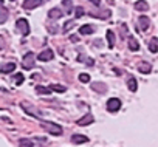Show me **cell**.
I'll use <instances>...</instances> for the list:
<instances>
[{"label":"cell","mask_w":158,"mask_h":147,"mask_svg":"<svg viewBox=\"0 0 158 147\" xmlns=\"http://www.w3.org/2000/svg\"><path fill=\"white\" fill-rule=\"evenodd\" d=\"M133 6H135V10H136V11H143V13L149 10V3L146 2V0H138V2H135V5H133Z\"/></svg>","instance_id":"4fadbf2b"},{"label":"cell","mask_w":158,"mask_h":147,"mask_svg":"<svg viewBox=\"0 0 158 147\" xmlns=\"http://www.w3.org/2000/svg\"><path fill=\"white\" fill-rule=\"evenodd\" d=\"M22 67H23L25 70H31V68L34 67V54H33L31 51H30V53H27V54L23 56Z\"/></svg>","instance_id":"277c9868"},{"label":"cell","mask_w":158,"mask_h":147,"mask_svg":"<svg viewBox=\"0 0 158 147\" xmlns=\"http://www.w3.org/2000/svg\"><path fill=\"white\" fill-rule=\"evenodd\" d=\"M36 92H37L39 95H50L53 90H51L50 87H40V85H39V87H36Z\"/></svg>","instance_id":"7402d4cb"},{"label":"cell","mask_w":158,"mask_h":147,"mask_svg":"<svg viewBox=\"0 0 158 147\" xmlns=\"http://www.w3.org/2000/svg\"><path fill=\"white\" fill-rule=\"evenodd\" d=\"M127 43H129V50L130 51H138L139 50V43L133 36H127Z\"/></svg>","instance_id":"30bf717a"},{"label":"cell","mask_w":158,"mask_h":147,"mask_svg":"<svg viewBox=\"0 0 158 147\" xmlns=\"http://www.w3.org/2000/svg\"><path fill=\"white\" fill-rule=\"evenodd\" d=\"M14 70H16V63L14 62H8V63H5L2 67V73H3V75H10V73H13Z\"/></svg>","instance_id":"5bb4252c"},{"label":"cell","mask_w":158,"mask_h":147,"mask_svg":"<svg viewBox=\"0 0 158 147\" xmlns=\"http://www.w3.org/2000/svg\"><path fill=\"white\" fill-rule=\"evenodd\" d=\"M20 107H22V108H23V110H25L28 115H31V116H34V118L42 119V115H40V113H39V112H37V110H36V108H34L31 104H28V102H22V104H20Z\"/></svg>","instance_id":"5b68a950"},{"label":"cell","mask_w":158,"mask_h":147,"mask_svg":"<svg viewBox=\"0 0 158 147\" xmlns=\"http://www.w3.org/2000/svg\"><path fill=\"white\" fill-rule=\"evenodd\" d=\"M127 87H129V90H130L132 93H135V92L138 90V82H136V79H135L133 76L129 78V81H127Z\"/></svg>","instance_id":"2e32d148"},{"label":"cell","mask_w":158,"mask_h":147,"mask_svg":"<svg viewBox=\"0 0 158 147\" xmlns=\"http://www.w3.org/2000/svg\"><path fill=\"white\" fill-rule=\"evenodd\" d=\"M149 51L153 53V54L158 51V37H153V39L149 42Z\"/></svg>","instance_id":"ac0fdd59"},{"label":"cell","mask_w":158,"mask_h":147,"mask_svg":"<svg viewBox=\"0 0 158 147\" xmlns=\"http://www.w3.org/2000/svg\"><path fill=\"white\" fill-rule=\"evenodd\" d=\"M70 39H71V42H77V37L76 36H70Z\"/></svg>","instance_id":"d6a6232c"},{"label":"cell","mask_w":158,"mask_h":147,"mask_svg":"<svg viewBox=\"0 0 158 147\" xmlns=\"http://www.w3.org/2000/svg\"><path fill=\"white\" fill-rule=\"evenodd\" d=\"M54 57V51L53 50H42L39 54H37V59L40 60V62H48V60H51Z\"/></svg>","instance_id":"8992f818"},{"label":"cell","mask_w":158,"mask_h":147,"mask_svg":"<svg viewBox=\"0 0 158 147\" xmlns=\"http://www.w3.org/2000/svg\"><path fill=\"white\" fill-rule=\"evenodd\" d=\"M3 6V0H0V8H2Z\"/></svg>","instance_id":"836d02e7"},{"label":"cell","mask_w":158,"mask_h":147,"mask_svg":"<svg viewBox=\"0 0 158 147\" xmlns=\"http://www.w3.org/2000/svg\"><path fill=\"white\" fill-rule=\"evenodd\" d=\"M138 23H139V30L141 31H147L149 27H150V19L147 16H141L139 20H138Z\"/></svg>","instance_id":"9c48e42d"},{"label":"cell","mask_w":158,"mask_h":147,"mask_svg":"<svg viewBox=\"0 0 158 147\" xmlns=\"http://www.w3.org/2000/svg\"><path fill=\"white\" fill-rule=\"evenodd\" d=\"M121 31H123V36H124V37H127V36H129V34H127V31H126V25H124V23H121Z\"/></svg>","instance_id":"f1b7e54d"},{"label":"cell","mask_w":158,"mask_h":147,"mask_svg":"<svg viewBox=\"0 0 158 147\" xmlns=\"http://www.w3.org/2000/svg\"><path fill=\"white\" fill-rule=\"evenodd\" d=\"M79 33L81 34H92L93 33V27L92 25H82L81 28H79Z\"/></svg>","instance_id":"44dd1931"},{"label":"cell","mask_w":158,"mask_h":147,"mask_svg":"<svg viewBox=\"0 0 158 147\" xmlns=\"http://www.w3.org/2000/svg\"><path fill=\"white\" fill-rule=\"evenodd\" d=\"M44 3V0H25L23 2V8L25 10H34L37 6H40Z\"/></svg>","instance_id":"ba28073f"},{"label":"cell","mask_w":158,"mask_h":147,"mask_svg":"<svg viewBox=\"0 0 158 147\" xmlns=\"http://www.w3.org/2000/svg\"><path fill=\"white\" fill-rule=\"evenodd\" d=\"M5 48V43H3V36H0V50Z\"/></svg>","instance_id":"1f68e13d"},{"label":"cell","mask_w":158,"mask_h":147,"mask_svg":"<svg viewBox=\"0 0 158 147\" xmlns=\"http://www.w3.org/2000/svg\"><path fill=\"white\" fill-rule=\"evenodd\" d=\"M22 82H23V75H22V73H17V76H16V84H17V85H22Z\"/></svg>","instance_id":"83f0119b"},{"label":"cell","mask_w":158,"mask_h":147,"mask_svg":"<svg viewBox=\"0 0 158 147\" xmlns=\"http://www.w3.org/2000/svg\"><path fill=\"white\" fill-rule=\"evenodd\" d=\"M64 16V13L59 10V8H51L50 11H48V17L50 19H59V17H62Z\"/></svg>","instance_id":"9a60e30c"},{"label":"cell","mask_w":158,"mask_h":147,"mask_svg":"<svg viewBox=\"0 0 158 147\" xmlns=\"http://www.w3.org/2000/svg\"><path fill=\"white\" fill-rule=\"evenodd\" d=\"M64 6H65L67 13H71V0H64Z\"/></svg>","instance_id":"4316f807"},{"label":"cell","mask_w":158,"mask_h":147,"mask_svg":"<svg viewBox=\"0 0 158 147\" xmlns=\"http://www.w3.org/2000/svg\"><path fill=\"white\" fill-rule=\"evenodd\" d=\"M79 81L87 84V82H90V76L87 75V73H82V75H79Z\"/></svg>","instance_id":"cb8c5ba5"},{"label":"cell","mask_w":158,"mask_h":147,"mask_svg":"<svg viewBox=\"0 0 158 147\" xmlns=\"http://www.w3.org/2000/svg\"><path fill=\"white\" fill-rule=\"evenodd\" d=\"M106 36H107V42H109V48L112 50V48L115 47V34H113V31H112V30H109Z\"/></svg>","instance_id":"d6986e66"},{"label":"cell","mask_w":158,"mask_h":147,"mask_svg":"<svg viewBox=\"0 0 158 147\" xmlns=\"http://www.w3.org/2000/svg\"><path fill=\"white\" fill-rule=\"evenodd\" d=\"M93 121H95L93 115H92V113H87L85 116H82V118H79V119H77V125L85 127V125H89V124H93Z\"/></svg>","instance_id":"52a82bcc"},{"label":"cell","mask_w":158,"mask_h":147,"mask_svg":"<svg viewBox=\"0 0 158 147\" xmlns=\"http://www.w3.org/2000/svg\"><path fill=\"white\" fill-rule=\"evenodd\" d=\"M92 88H93L95 92H98V93H106V92H107L106 84H101V82H93V84H92Z\"/></svg>","instance_id":"e0dca14e"},{"label":"cell","mask_w":158,"mask_h":147,"mask_svg":"<svg viewBox=\"0 0 158 147\" xmlns=\"http://www.w3.org/2000/svg\"><path fill=\"white\" fill-rule=\"evenodd\" d=\"M6 19H8V11L6 10H2V11H0V23H3Z\"/></svg>","instance_id":"d4e9b609"},{"label":"cell","mask_w":158,"mask_h":147,"mask_svg":"<svg viewBox=\"0 0 158 147\" xmlns=\"http://www.w3.org/2000/svg\"><path fill=\"white\" fill-rule=\"evenodd\" d=\"M40 125L48 132V133H51V135H54V136H59V135H62V127L59 125V124H54V122H50V121H40Z\"/></svg>","instance_id":"6da1fadb"},{"label":"cell","mask_w":158,"mask_h":147,"mask_svg":"<svg viewBox=\"0 0 158 147\" xmlns=\"http://www.w3.org/2000/svg\"><path fill=\"white\" fill-rule=\"evenodd\" d=\"M71 142L73 144H85V142H89V138L84 136V135H73L71 136Z\"/></svg>","instance_id":"7c38bea8"},{"label":"cell","mask_w":158,"mask_h":147,"mask_svg":"<svg viewBox=\"0 0 158 147\" xmlns=\"http://www.w3.org/2000/svg\"><path fill=\"white\" fill-rule=\"evenodd\" d=\"M89 2H92L95 6H99L101 5V0H89Z\"/></svg>","instance_id":"4dcf8cb0"},{"label":"cell","mask_w":158,"mask_h":147,"mask_svg":"<svg viewBox=\"0 0 158 147\" xmlns=\"http://www.w3.org/2000/svg\"><path fill=\"white\" fill-rule=\"evenodd\" d=\"M50 88H51L53 92H59V93H64V92L67 90V88H65L64 85H60V84H56V85L53 84V85H50Z\"/></svg>","instance_id":"603a6c76"},{"label":"cell","mask_w":158,"mask_h":147,"mask_svg":"<svg viewBox=\"0 0 158 147\" xmlns=\"http://www.w3.org/2000/svg\"><path fill=\"white\" fill-rule=\"evenodd\" d=\"M138 70H139L141 75H149V73L152 71V65H150L149 62H141V63L138 65Z\"/></svg>","instance_id":"8fae6325"},{"label":"cell","mask_w":158,"mask_h":147,"mask_svg":"<svg viewBox=\"0 0 158 147\" xmlns=\"http://www.w3.org/2000/svg\"><path fill=\"white\" fill-rule=\"evenodd\" d=\"M74 16L79 19V17H82L84 16V8H81V6H77L76 10H74Z\"/></svg>","instance_id":"484cf974"},{"label":"cell","mask_w":158,"mask_h":147,"mask_svg":"<svg viewBox=\"0 0 158 147\" xmlns=\"http://www.w3.org/2000/svg\"><path fill=\"white\" fill-rule=\"evenodd\" d=\"M19 145H20V147H34L33 141H31V139H27V138H20V139H19Z\"/></svg>","instance_id":"ffe728a7"},{"label":"cell","mask_w":158,"mask_h":147,"mask_svg":"<svg viewBox=\"0 0 158 147\" xmlns=\"http://www.w3.org/2000/svg\"><path fill=\"white\" fill-rule=\"evenodd\" d=\"M71 25H73V22H68V23H65V25H64V31L70 30V28H71Z\"/></svg>","instance_id":"f546056e"},{"label":"cell","mask_w":158,"mask_h":147,"mask_svg":"<svg viewBox=\"0 0 158 147\" xmlns=\"http://www.w3.org/2000/svg\"><path fill=\"white\" fill-rule=\"evenodd\" d=\"M16 27H17V30L22 33V36H28V34H30V23H28L27 19H19V20L16 22Z\"/></svg>","instance_id":"3957f363"},{"label":"cell","mask_w":158,"mask_h":147,"mask_svg":"<svg viewBox=\"0 0 158 147\" xmlns=\"http://www.w3.org/2000/svg\"><path fill=\"white\" fill-rule=\"evenodd\" d=\"M106 108H107V112H110V113L119 112V108H121V99H118V98H110V99L107 101V104H106Z\"/></svg>","instance_id":"7a4b0ae2"},{"label":"cell","mask_w":158,"mask_h":147,"mask_svg":"<svg viewBox=\"0 0 158 147\" xmlns=\"http://www.w3.org/2000/svg\"><path fill=\"white\" fill-rule=\"evenodd\" d=\"M11 2H14V0H11Z\"/></svg>","instance_id":"e575fe53"}]
</instances>
